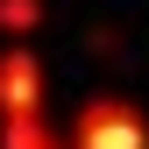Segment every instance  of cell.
Segmentation results:
<instances>
[{"mask_svg":"<svg viewBox=\"0 0 149 149\" xmlns=\"http://www.w3.org/2000/svg\"><path fill=\"white\" fill-rule=\"evenodd\" d=\"M64 149H149V121L135 100H121V92H100V100L78 107V121H71Z\"/></svg>","mask_w":149,"mask_h":149,"instance_id":"cell-1","label":"cell"},{"mask_svg":"<svg viewBox=\"0 0 149 149\" xmlns=\"http://www.w3.org/2000/svg\"><path fill=\"white\" fill-rule=\"evenodd\" d=\"M7 121H43V64L36 50H0V128Z\"/></svg>","mask_w":149,"mask_h":149,"instance_id":"cell-2","label":"cell"},{"mask_svg":"<svg viewBox=\"0 0 149 149\" xmlns=\"http://www.w3.org/2000/svg\"><path fill=\"white\" fill-rule=\"evenodd\" d=\"M0 149H64V135H50V121H7Z\"/></svg>","mask_w":149,"mask_h":149,"instance_id":"cell-3","label":"cell"},{"mask_svg":"<svg viewBox=\"0 0 149 149\" xmlns=\"http://www.w3.org/2000/svg\"><path fill=\"white\" fill-rule=\"evenodd\" d=\"M36 22H43V0H0V29L7 36H29Z\"/></svg>","mask_w":149,"mask_h":149,"instance_id":"cell-4","label":"cell"}]
</instances>
